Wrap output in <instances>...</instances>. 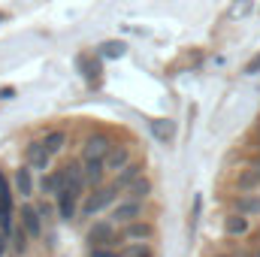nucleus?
Here are the masks:
<instances>
[{
    "label": "nucleus",
    "mask_w": 260,
    "mask_h": 257,
    "mask_svg": "<svg viewBox=\"0 0 260 257\" xmlns=\"http://www.w3.org/2000/svg\"><path fill=\"white\" fill-rule=\"evenodd\" d=\"M115 197L118 191L112 188V185H103V188H94V191L85 197V203H82V209H79V215L82 218H94L97 212H103V209H109L112 203H115Z\"/></svg>",
    "instance_id": "f257e3e1"
},
{
    "label": "nucleus",
    "mask_w": 260,
    "mask_h": 257,
    "mask_svg": "<svg viewBox=\"0 0 260 257\" xmlns=\"http://www.w3.org/2000/svg\"><path fill=\"white\" fill-rule=\"evenodd\" d=\"M88 245L91 248H115L118 245V233H115V224L112 221H94L88 227Z\"/></svg>",
    "instance_id": "f03ea898"
},
{
    "label": "nucleus",
    "mask_w": 260,
    "mask_h": 257,
    "mask_svg": "<svg viewBox=\"0 0 260 257\" xmlns=\"http://www.w3.org/2000/svg\"><path fill=\"white\" fill-rule=\"evenodd\" d=\"M154 239V224H148V221H130L121 227V233H118V242H151Z\"/></svg>",
    "instance_id": "7ed1b4c3"
},
{
    "label": "nucleus",
    "mask_w": 260,
    "mask_h": 257,
    "mask_svg": "<svg viewBox=\"0 0 260 257\" xmlns=\"http://www.w3.org/2000/svg\"><path fill=\"white\" fill-rule=\"evenodd\" d=\"M12 188H9V179L0 173V233H12Z\"/></svg>",
    "instance_id": "20e7f679"
},
{
    "label": "nucleus",
    "mask_w": 260,
    "mask_h": 257,
    "mask_svg": "<svg viewBox=\"0 0 260 257\" xmlns=\"http://www.w3.org/2000/svg\"><path fill=\"white\" fill-rule=\"evenodd\" d=\"M142 218V203H136V200H118L115 206H112V224L115 227H124L130 221H139Z\"/></svg>",
    "instance_id": "39448f33"
},
{
    "label": "nucleus",
    "mask_w": 260,
    "mask_h": 257,
    "mask_svg": "<svg viewBox=\"0 0 260 257\" xmlns=\"http://www.w3.org/2000/svg\"><path fill=\"white\" fill-rule=\"evenodd\" d=\"M18 227H21L30 239H40V236H43V218H40L37 206H30V203L21 206V212H18Z\"/></svg>",
    "instance_id": "423d86ee"
},
{
    "label": "nucleus",
    "mask_w": 260,
    "mask_h": 257,
    "mask_svg": "<svg viewBox=\"0 0 260 257\" xmlns=\"http://www.w3.org/2000/svg\"><path fill=\"white\" fill-rule=\"evenodd\" d=\"M24 160H27L30 170H40V173H49V167H52V154L43 148L40 139L27 142V148H24Z\"/></svg>",
    "instance_id": "0eeeda50"
},
{
    "label": "nucleus",
    "mask_w": 260,
    "mask_h": 257,
    "mask_svg": "<svg viewBox=\"0 0 260 257\" xmlns=\"http://www.w3.org/2000/svg\"><path fill=\"white\" fill-rule=\"evenodd\" d=\"M112 151V142L106 136H88L82 145V160H106V154Z\"/></svg>",
    "instance_id": "6e6552de"
},
{
    "label": "nucleus",
    "mask_w": 260,
    "mask_h": 257,
    "mask_svg": "<svg viewBox=\"0 0 260 257\" xmlns=\"http://www.w3.org/2000/svg\"><path fill=\"white\" fill-rule=\"evenodd\" d=\"M142 176H145V164H142V160H130L121 173H115L112 188H115V191H127L130 185H133L136 179H142Z\"/></svg>",
    "instance_id": "1a4fd4ad"
},
{
    "label": "nucleus",
    "mask_w": 260,
    "mask_h": 257,
    "mask_svg": "<svg viewBox=\"0 0 260 257\" xmlns=\"http://www.w3.org/2000/svg\"><path fill=\"white\" fill-rule=\"evenodd\" d=\"M79 200H82V194L70 191V188H64V191L58 194V218L61 221H76V215H79Z\"/></svg>",
    "instance_id": "9d476101"
},
{
    "label": "nucleus",
    "mask_w": 260,
    "mask_h": 257,
    "mask_svg": "<svg viewBox=\"0 0 260 257\" xmlns=\"http://www.w3.org/2000/svg\"><path fill=\"white\" fill-rule=\"evenodd\" d=\"M230 203H233V212L245 218H260V194H236Z\"/></svg>",
    "instance_id": "9b49d317"
},
{
    "label": "nucleus",
    "mask_w": 260,
    "mask_h": 257,
    "mask_svg": "<svg viewBox=\"0 0 260 257\" xmlns=\"http://www.w3.org/2000/svg\"><path fill=\"white\" fill-rule=\"evenodd\" d=\"M248 230H251V218H245L239 212H230L224 218V233L230 239H242V236H248Z\"/></svg>",
    "instance_id": "f8f14e48"
},
{
    "label": "nucleus",
    "mask_w": 260,
    "mask_h": 257,
    "mask_svg": "<svg viewBox=\"0 0 260 257\" xmlns=\"http://www.w3.org/2000/svg\"><path fill=\"white\" fill-rule=\"evenodd\" d=\"M67 188V179H64V167L61 170H49L43 173V182H40V191L46 197H58V194Z\"/></svg>",
    "instance_id": "ddd939ff"
},
{
    "label": "nucleus",
    "mask_w": 260,
    "mask_h": 257,
    "mask_svg": "<svg viewBox=\"0 0 260 257\" xmlns=\"http://www.w3.org/2000/svg\"><path fill=\"white\" fill-rule=\"evenodd\" d=\"M82 170H85V185L94 191V188H103V179H106V167L103 160H82Z\"/></svg>",
    "instance_id": "4468645a"
},
{
    "label": "nucleus",
    "mask_w": 260,
    "mask_h": 257,
    "mask_svg": "<svg viewBox=\"0 0 260 257\" xmlns=\"http://www.w3.org/2000/svg\"><path fill=\"white\" fill-rule=\"evenodd\" d=\"M64 179H67V188L76 194H82L88 185H85V170H82V164L79 160H73V164H67L64 167ZM85 197V194H82Z\"/></svg>",
    "instance_id": "2eb2a0df"
},
{
    "label": "nucleus",
    "mask_w": 260,
    "mask_h": 257,
    "mask_svg": "<svg viewBox=\"0 0 260 257\" xmlns=\"http://www.w3.org/2000/svg\"><path fill=\"white\" fill-rule=\"evenodd\" d=\"M127 164H130V148L127 145H112V151H109L106 160H103V167L112 170V173H121Z\"/></svg>",
    "instance_id": "dca6fc26"
},
{
    "label": "nucleus",
    "mask_w": 260,
    "mask_h": 257,
    "mask_svg": "<svg viewBox=\"0 0 260 257\" xmlns=\"http://www.w3.org/2000/svg\"><path fill=\"white\" fill-rule=\"evenodd\" d=\"M12 188H15V194H21V197H30V194H34V170H30L27 164L15 170V176H12Z\"/></svg>",
    "instance_id": "f3484780"
},
{
    "label": "nucleus",
    "mask_w": 260,
    "mask_h": 257,
    "mask_svg": "<svg viewBox=\"0 0 260 257\" xmlns=\"http://www.w3.org/2000/svg\"><path fill=\"white\" fill-rule=\"evenodd\" d=\"M236 188H239V194H254L260 188V176L254 167H245V170H239L236 173Z\"/></svg>",
    "instance_id": "a211bd4d"
},
{
    "label": "nucleus",
    "mask_w": 260,
    "mask_h": 257,
    "mask_svg": "<svg viewBox=\"0 0 260 257\" xmlns=\"http://www.w3.org/2000/svg\"><path fill=\"white\" fill-rule=\"evenodd\" d=\"M40 142H43V148H46V151H49V154L55 157L58 151H64V145H67V130H61V127L49 130V133H46V136H43Z\"/></svg>",
    "instance_id": "6ab92c4d"
},
{
    "label": "nucleus",
    "mask_w": 260,
    "mask_h": 257,
    "mask_svg": "<svg viewBox=\"0 0 260 257\" xmlns=\"http://www.w3.org/2000/svg\"><path fill=\"white\" fill-rule=\"evenodd\" d=\"M151 197V179H136L133 185H130L127 191H124V200H136V203H145Z\"/></svg>",
    "instance_id": "aec40b11"
},
{
    "label": "nucleus",
    "mask_w": 260,
    "mask_h": 257,
    "mask_svg": "<svg viewBox=\"0 0 260 257\" xmlns=\"http://www.w3.org/2000/svg\"><path fill=\"white\" fill-rule=\"evenodd\" d=\"M76 64H79L82 76H85L88 82H97V79H100V64H97L91 55H79V58H76Z\"/></svg>",
    "instance_id": "412c9836"
},
{
    "label": "nucleus",
    "mask_w": 260,
    "mask_h": 257,
    "mask_svg": "<svg viewBox=\"0 0 260 257\" xmlns=\"http://www.w3.org/2000/svg\"><path fill=\"white\" fill-rule=\"evenodd\" d=\"M121 257H154L151 242H127L121 248Z\"/></svg>",
    "instance_id": "4be33fe9"
},
{
    "label": "nucleus",
    "mask_w": 260,
    "mask_h": 257,
    "mask_svg": "<svg viewBox=\"0 0 260 257\" xmlns=\"http://www.w3.org/2000/svg\"><path fill=\"white\" fill-rule=\"evenodd\" d=\"M251 9H254L251 0H233V6L227 9V21H239V18H245Z\"/></svg>",
    "instance_id": "5701e85b"
},
{
    "label": "nucleus",
    "mask_w": 260,
    "mask_h": 257,
    "mask_svg": "<svg viewBox=\"0 0 260 257\" xmlns=\"http://www.w3.org/2000/svg\"><path fill=\"white\" fill-rule=\"evenodd\" d=\"M100 55H103V58H121V55H124V43L109 40V43H103V46H100Z\"/></svg>",
    "instance_id": "b1692460"
},
{
    "label": "nucleus",
    "mask_w": 260,
    "mask_h": 257,
    "mask_svg": "<svg viewBox=\"0 0 260 257\" xmlns=\"http://www.w3.org/2000/svg\"><path fill=\"white\" fill-rule=\"evenodd\" d=\"M27 245H30V236H27L21 227H15V230H12V248H15L18 254H24V251H27Z\"/></svg>",
    "instance_id": "393cba45"
},
{
    "label": "nucleus",
    "mask_w": 260,
    "mask_h": 257,
    "mask_svg": "<svg viewBox=\"0 0 260 257\" xmlns=\"http://www.w3.org/2000/svg\"><path fill=\"white\" fill-rule=\"evenodd\" d=\"M151 130H154V136L164 139V142L173 139V124H170V121H151Z\"/></svg>",
    "instance_id": "a878e982"
},
{
    "label": "nucleus",
    "mask_w": 260,
    "mask_h": 257,
    "mask_svg": "<svg viewBox=\"0 0 260 257\" xmlns=\"http://www.w3.org/2000/svg\"><path fill=\"white\" fill-rule=\"evenodd\" d=\"M91 257H121V251H115V248H91Z\"/></svg>",
    "instance_id": "bb28decb"
},
{
    "label": "nucleus",
    "mask_w": 260,
    "mask_h": 257,
    "mask_svg": "<svg viewBox=\"0 0 260 257\" xmlns=\"http://www.w3.org/2000/svg\"><path fill=\"white\" fill-rule=\"evenodd\" d=\"M37 212H40V218L46 221V218L52 215V206H49V203H37Z\"/></svg>",
    "instance_id": "cd10ccee"
},
{
    "label": "nucleus",
    "mask_w": 260,
    "mask_h": 257,
    "mask_svg": "<svg viewBox=\"0 0 260 257\" xmlns=\"http://www.w3.org/2000/svg\"><path fill=\"white\" fill-rule=\"evenodd\" d=\"M257 70H260V55L254 58V61H248V67H245V73H248V76H254Z\"/></svg>",
    "instance_id": "c85d7f7f"
},
{
    "label": "nucleus",
    "mask_w": 260,
    "mask_h": 257,
    "mask_svg": "<svg viewBox=\"0 0 260 257\" xmlns=\"http://www.w3.org/2000/svg\"><path fill=\"white\" fill-rule=\"evenodd\" d=\"M15 97V88H0V100H12Z\"/></svg>",
    "instance_id": "c756f323"
},
{
    "label": "nucleus",
    "mask_w": 260,
    "mask_h": 257,
    "mask_svg": "<svg viewBox=\"0 0 260 257\" xmlns=\"http://www.w3.org/2000/svg\"><path fill=\"white\" fill-rule=\"evenodd\" d=\"M6 242H9V236H6V233H0V257L6 254Z\"/></svg>",
    "instance_id": "7c9ffc66"
},
{
    "label": "nucleus",
    "mask_w": 260,
    "mask_h": 257,
    "mask_svg": "<svg viewBox=\"0 0 260 257\" xmlns=\"http://www.w3.org/2000/svg\"><path fill=\"white\" fill-rule=\"evenodd\" d=\"M251 167L257 170V176H260V154H254V157H251Z\"/></svg>",
    "instance_id": "2f4dec72"
},
{
    "label": "nucleus",
    "mask_w": 260,
    "mask_h": 257,
    "mask_svg": "<svg viewBox=\"0 0 260 257\" xmlns=\"http://www.w3.org/2000/svg\"><path fill=\"white\" fill-rule=\"evenodd\" d=\"M218 257H233V254H218Z\"/></svg>",
    "instance_id": "473e14b6"
},
{
    "label": "nucleus",
    "mask_w": 260,
    "mask_h": 257,
    "mask_svg": "<svg viewBox=\"0 0 260 257\" xmlns=\"http://www.w3.org/2000/svg\"><path fill=\"white\" fill-rule=\"evenodd\" d=\"M0 18H3V12H0Z\"/></svg>",
    "instance_id": "72a5a7b5"
},
{
    "label": "nucleus",
    "mask_w": 260,
    "mask_h": 257,
    "mask_svg": "<svg viewBox=\"0 0 260 257\" xmlns=\"http://www.w3.org/2000/svg\"><path fill=\"white\" fill-rule=\"evenodd\" d=\"M257 148H260V145H257Z\"/></svg>",
    "instance_id": "f704fd0d"
}]
</instances>
